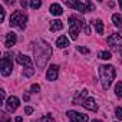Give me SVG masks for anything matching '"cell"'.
<instances>
[{
    "instance_id": "1",
    "label": "cell",
    "mask_w": 122,
    "mask_h": 122,
    "mask_svg": "<svg viewBox=\"0 0 122 122\" xmlns=\"http://www.w3.org/2000/svg\"><path fill=\"white\" fill-rule=\"evenodd\" d=\"M33 56H35V62L37 65V68H45L46 63L49 62V59L52 57V47L50 45L43 40V39H37L33 43Z\"/></svg>"
},
{
    "instance_id": "29",
    "label": "cell",
    "mask_w": 122,
    "mask_h": 122,
    "mask_svg": "<svg viewBox=\"0 0 122 122\" xmlns=\"http://www.w3.org/2000/svg\"><path fill=\"white\" fill-rule=\"evenodd\" d=\"M3 20H5V9L3 6H0V23H3Z\"/></svg>"
},
{
    "instance_id": "36",
    "label": "cell",
    "mask_w": 122,
    "mask_h": 122,
    "mask_svg": "<svg viewBox=\"0 0 122 122\" xmlns=\"http://www.w3.org/2000/svg\"><path fill=\"white\" fill-rule=\"evenodd\" d=\"M119 7H121V10H122V0L119 2Z\"/></svg>"
},
{
    "instance_id": "37",
    "label": "cell",
    "mask_w": 122,
    "mask_h": 122,
    "mask_svg": "<svg viewBox=\"0 0 122 122\" xmlns=\"http://www.w3.org/2000/svg\"><path fill=\"white\" fill-rule=\"evenodd\" d=\"M92 122H102V121H98V119H93Z\"/></svg>"
},
{
    "instance_id": "20",
    "label": "cell",
    "mask_w": 122,
    "mask_h": 122,
    "mask_svg": "<svg viewBox=\"0 0 122 122\" xmlns=\"http://www.w3.org/2000/svg\"><path fill=\"white\" fill-rule=\"evenodd\" d=\"M98 57L102 59V60H109V59L112 57V55H111V52H108V50H101V52L98 53Z\"/></svg>"
},
{
    "instance_id": "15",
    "label": "cell",
    "mask_w": 122,
    "mask_h": 122,
    "mask_svg": "<svg viewBox=\"0 0 122 122\" xmlns=\"http://www.w3.org/2000/svg\"><path fill=\"white\" fill-rule=\"evenodd\" d=\"M49 10H50V13L53 16H60V15L63 13V9H62V6H60L59 3H52Z\"/></svg>"
},
{
    "instance_id": "22",
    "label": "cell",
    "mask_w": 122,
    "mask_h": 122,
    "mask_svg": "<svg viewBox=\"0 0 122 122\" xmlns=\"http://www.w3.org/2000/svg\"><path fill=\"white\" fill-rule=\"evenodd\" d=\"M115 93L118 98H122V82H118L115 86Z\"/></svg>"
},
{
    "instance_id": "3",
    "label": "cell",
    "mask_w": 122,
    "mask_h": 122,
    "mask_svg": "<svg viewBox=\"0 0 122 122\" xmlns=\"http://www.w3.org/2000/svg\"><path fill=\"white\" fill-rule=\"evenodd\" d=\"M69 35H71V37L73 39V40H76L78 39V35H79V32H81V29L86 25V22L82 19V17H79V16H71L69 19Z\"/></svg>"
},
{
    "instance_id": "32",
    "label": "cell",
    "mask_w": 122,
    "mask_h": 122,
    "mask_svg": "<svg viewBox=\"0 0 122 122\" xmlns=\"http://www.w3.org/2000/svg\"><path fill=\"white\" fill-rule=\"evenodd\" d=\"M32 112H33V108H32V106H26V108H25V113H26V115H30Z\"/></svg>"
},
{
    "instance_id": "23",
    "label": "cell",
    "mask_w": 122,
    "mask_h": 122,
    "mask_svg": "<svg viewBox=\"0 0 122 122\" xmlns=\"http://www.w3.org/2000/svg\"><path fill=\"white\" fill-rule=\"evenodd\" d=\"M35 122H55V119L50 116V115H46V116H42L40 119H37V121H35Z\"/></svg>"
},
{
    "instance_id": "26",
    "label": "cell",
    "mask_w": 122,
    "mask_h": 122,
    "mask_svg": "<svg viewBox=\"0 0 122 122\" xmlns=\"http://www.w3.org/2000/svg\"><path fill=\"white\" fill-rule=\"evenodd\" d=\"M0 98H2V101H0V102H2V105H5L6 103V91L5 89H0Z\"/></svg>"
},
{
    "instance_id": "21",
    "label": "cell",
    "mask_w": 122,
    "mask_h": 122,
    "mask_svg": "<svg viewBox=\"0 0 122 122\" xmlns=\"http://www.w3.org/2000/svg\"><path fill=\"white\" fill-rule=\"evenodd\" d=\"M33 73H35V68H33V66H26V68H23V75H25L26 78H30Z\"/></svg>"
},
{
    "instance_id": "19",
    "label": "cell",
    "mask_w": 122,
    "mask_h": 122,
    "mask_svg": "<svg viewBox=\"0 0 122 122\" xmlns=\"http://www.w3.org/2000/svg\"><path fill=\"white\" fill-rule=\"evenodd\" d=\"M112 22H113V25H115V26L122 27V15H118V13L112 15Z\"/></svg>"
},
{
    "instance_id": "12",
    "label": "cell",
    "mask_w": 122,
    "mask_h": 122,
    "mask_svg": "<svg viewBox=\"0 0 122 122\" xmlns=\"http://www.w3.org/2000/svg\"><path fill=\"white\" fill-rule=\"evenodd\" d=\"M16 42H17V35L13 33V32H10V33H7V36H6L5 46H6V47H12V46L16 45Z\"/></svg>"
},
{
    "instance_id": "11",
    "label": "cell",
    "mask_w": 122,
    "mask_h": 122,
    "mask_svg": "<svg viewBox=\"0 0 122 122\" xmlns=\"http://www.w3.org/2000/svg\"><path fill=\"white\" fill-rule=\"evenodd\" d=\"M83 105V108L85 109H88V111H93V112H96L98 111V103H96V101L93 99V98H86V101L82 103Z\"/></svg>"
},
{
    "instance_id": "8",
    "label": "cell",
    "mask_w": 122,
    "mask_h": 122,
    "mask_svg": "<svg viewBox=\"0 0 122 122\" xmlns=\"http://www.w3.org/2000/svg\"><path fill=\"white\" fill-rule=\"evenodd\" d=\"M6 109H7V112H15L17 108H19V105H20V101H19V98L17 96H9L7 98V101H6Z\"/></svg>"
},
{
    "instance_id": "30",
    "label": "cell",
    "mask_w": 122,
    "mask_h": 122,
    "mask_svg": "<svg viewBox=\"0 0 122 122\" xmlns=\"http://www.w3.org/2000/svg\"><path fill=\"white\" fill-rule=\"evenodd\" d=\"M86 6H88V10H89V12L95 10V6H93V3H92V2H89V0H86Z\"/></svg>"
},
{
    "instance_id": "40",
    "label": "cell",
    "mask_w": 122,
    "mask_h": 122,
    "mask_svg": "<svg viewBox=\"0 0 122 122\" xmlns=\"http://www.w3.org/2000/svg\"><path fill=\"white\" fill-rule=\"evenodd\" d=\"M113 122H115V121H113Z\"/></svg>"
},
{
    "instance_id": "34",
    "label": "cell",
    "mask_w": 122,
    "mask_h": 122,
    "mask_svg": "<svg viewBox=\"0 0 122 122\" xmlns=\"http://www.w3.org/2000/svg\"><path fill=\"white\" fill-rule=\"evenodd\" d=\"M20 5H22V7H26V6H27V2H25V0H22V2H20Z\"/></svg>"
},
{
    "instance_id": "39",
    "label": "cell",
    "mask_w": 122,
    "mask_h": 122,
    "mask_svg": "<svg viewBox=\"0 0 122 122\" xmlns=\"http://www.w3.org/2000/svg\"><path fill=\"white\" fill-rule=\"evenodd\" d=\"M121 32H122V27H121Z\"/></svg>"
},
{
    "instance_id": "35",
    "label": "cell",
    "mask_w": 122,
    "mask_h": 122,
    "mask_svg": "<svg viewBox=\"0 0 122 122\" xmlns=\"http://www.w3.org/2000/svg\"><path fill=\"white\" fill-rule=\"evenodd\" d=\"M15 121H16V122H22V116H17V118H16Z\"/></svg>"
},
{
    "instance_id": "5",
    "label": "cell",
    "mask_w": 122,
    "mask_h": 122,
    "mask_svg": "<svg viewBox=\"0 0 122 122\" xmlns=\"http://www.w3.org/2000/svg\"><path fill=\"white\" fill-rule=\"evenodd\" d=\"M0 69H2V75L3 76H9L13 71V57L10 53H5L2 57V63H0Z\"/></svg>"
},
{
    "instance_id": "13",
    "label": "cell",
    "mask_w": 122,
    "mask_h": 122,
    "mask_svg": "<svg viewBox=\"0 0 122 122\" xmlns=\"http://www.w3.org/2000/svg\"><path fill=\"white\" fill-rule=\"evenodd\" d=\"M16 60H17V63L23 65L25 68H26V66H32V59H30L29 56L23 55V53H19L17 57H16Z\"/></svg>"
},
{
    "instance_id": "17",
    "label": "cell",
    "mask_w": 122,
    "mask_h": 122,
    "mask_svg": "<svg viewBox=\"0 0 122 122\" xmlns=\"http://www.w3.org/2000/svg\"><path fill=\"white\" fill-rule=\"evenodd\" d=\"M63 27V23L60 20H52L50 22V30L52 32H57V30H62Z\"/></svg>"
},
{
    "instance_id": "24",
    "label": "cell",
    "mask_w": 122,
    "mask_h": 122,
    "mask_svg": "<svg viewBox=\"0 0 122 122\" xmlns=\"http://www.w3.org/2000/svg\"><path fill=\"white\" fill-rule=\"evenodd\" d=\"M0 121H2V122H10V118H9V115L5 111L0 112Z\"/></svg>"
},
{
    "instance_id": "10",
    "label": "cell",
    "mask_w": 122,
    "mask_h": 122,
    "mask_svg": "<svg viewBox=\"0 0 122 122\" xmlns=\"http://www.w3.org/2000/svg\"><path fill=\"white\" fill-rule=\"evenodd\" d=\"M57 75H59V66L57 65H50L47 72H46V79L53 82V81L57 79Z\"/></svg>"
},
{
    "instance_id": "25",
    "label": "cell",
    "mask_w": 122,
    "mask_h": 122,
    "mask_svg": "<svg viewBox=\"0 0 122 122\" xmlns=\"http://www.w3.org/2000/svg\"><path fill=\"white\" fill-rule=\"evenodd\" d=\"M42 6V2H39V0H33V2H30V7L32 9H39Z\"/></svg>"
},
{
    "instance_id": "4",
    "label": "cell",
    "mask_w": 122,
    "mask_h": 122,
    "mask_svg": "<svg viewBox=\"0 0 122 122\" xmlns=\"http://www.w3.org/2000/svg\"><path fill=\"white\" fill-rule=\"evenodd\" d=\"M26 23H27V16L22 12H15L10 16V26L12 27H17L20 30L26 29Z\"/></svg>"
},
{
    "instance_id": "14",
    "label": "cell",
    "mask_w": 122,
    "mask_h": 122,
    "mask_svg": "<svg viewBox=\"0 0 122 122\" xmlns=\"http://www.w3.org/2000/svg\"><path fill=\"white\" fill-rule=\"evenodd\" d=\"M88 95V89H83L82 92H79L75 98H73V103L75 105H81V103H83L86 99H85V96Z\"/></svg>"
},
{
    "instance_id": "2",
    "label": "cell",
    "mask_w": 122,
    "mask_h": 122,
    "mask_svg": "<svg viewBox=\"0 0 122 122\" xmlns=\"http://www.w3.org/2000/svg\"><path fill=\"white\" fill-rule=\"evenodd\" d=\"M99 76H101V83H102V88L106 91L111 88L115 76H116V72H115V68L111 66V65H103L99 68Z\"/></svg>"
},
{
    "instance_id": "18",
    "label": "cell",
    "mask_w": 122,
    "mask_h": 122,
    "mask_svg": "<svg viewBox=\"0 0 122 122\" xmlns=\"http://www.w3.org/2000/svg\"><path fill=\"white\" fill-rule=\"evenodd\" d=\"M93 25H95V29H96V32H98L99 35H102V33H103V30H105V26H103V22H102V20H99V19H96Z\"/></svg>"
},
{
    "instance_id": "38",
    "label": "cell",
    "mask_w": 122,
    "mask_h": 122,
    "mask_svg": "<svg viewBox=\"0 0 122 122\" xmlns=\"http://www.w3.org/2000/svg\"><path fill=\"white\" fill-rule=\"evenodd\" d=\"M121 56H122V50H121Z\"/></svg>"
},
{
    "instance_id": "31",
    "label": "cell",
    "mask_w": 122,
    "mask_h": 122,
    "mask_svg": "<svg viewBox=\"0 0 122 122\" xmlns=\"http://www.w3.org/2000/svg\"><path fill=\"white\" fill-rule=\"evenodd\" d=\"M30 89H32V92H39V91H40V86H39L37 83H35V85H32Z\"/></svg>"
},
{
    "instance_id": "7",
    "label": "cell",
    "mask_w": 122,
    "mask_h": 122,
    "mask_svg": "<svg viewBox=\"0 0 122 122\" xmlns=\"http://www.w3.org/2000/svg\"><path fill=\"white\" fill-rule=\"evenodd\" d=\"M66 115H68V118H69L71 122H88L89 121L88 115L81 113V112H76V111H68Z\"/></svg>"
},
{
    "instance_id": "9",
    "label": "cell",
    "mask_w": 122,
    "mask_h": 122,
    "mask_svg": "<svg viewBox=\"0 0 122 122\" xmlns=\"http://www.w3.org/2000/svg\"><path fill=\"white\" fill-rule=\"evenodd\" d=\"M108 45L111 46V47H121L122 46V36L119 35V33H113V35H111L109 37H108Z\"/></svg>"
},
{
    "instance_id": "16",
    "label": "cell",
    "mask_w": 122,
    "mask_h": 122,
    "mask_svg": "<svg viewBox=\"0 0 122 122\" xmlns=\"http://www.w3.org/2000/svg\"><path fill=\"white\" fill-rule=\"evenodd\" d=\"M56 46L57 47H66V46H69V39L65 36V35H62V36H59L57 39H56Z\"/></svg>"
},
{
    "instance_id": "28",
    "label": "cell",
    "mask_w": 122,
    "mask_h": 122,
    "mask_svg": "<svg viewBox=\"0 0 122 122\" xmlns=\"http://www.w3.org/2000/svg\"><path fill=\"white\" fill-rule=\"evenodd\" d=\"M76 49H78V52H81V53H85V55H86V53H89V49H88V47H85V46H78Z\"/></svg>"
},
{
    "instance_id": "6",
    "label": "cell",
    "mask_w": 122,
    "mask_h": 122,
    "mask_svg": "<svg viewBox=\"0 0 122 122\" xmlns=\"http://www.w3.org/2000/svg\"><path fill=\"white\" fill-rule=\"evenodd\" d=\"M65 5H66L68 7L75 9L76 12H81V13L89 12V10H88V6H86V2H79V0H68V2H65Z\"/></svg>"
},
{
    "instance_id": "33",
    "label": "cell",
    "mask_w": 122,
    "mask_h": 122,
    "mask_svg": "<svg viewBox=\"0 0 122 122\" xmlns=\"http://www.w3.org/2000/svg\"><path fill=\"white\" fill-rule=\"evenodd\" d=\"M23 99H25V101H29V99H30L29 93H25V95H23Z\"/></svg>"
},
{
    "instance_id": "27",
    "label": "cell",
    "mask_w": 122,
    "mask_h": 122,
    "mask_svg": "<svg viewBox=\"0 0 122 122\" xmlns=\"http://www.w3.org/2000/svg\"><path fill=\"white\" fill-rule=\"evenodd\" d=\"M115 116H116L118 119H121V121H122V108H121V106L115 108Z\"/></svg>"
}]
</instances>
